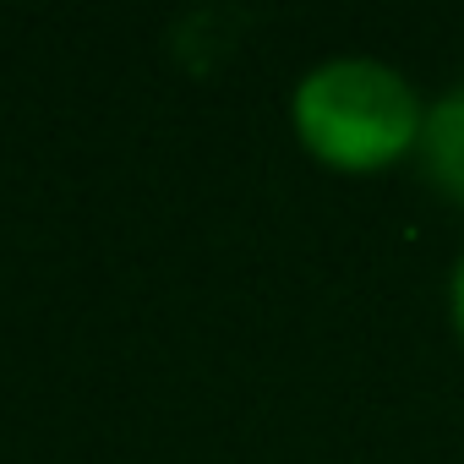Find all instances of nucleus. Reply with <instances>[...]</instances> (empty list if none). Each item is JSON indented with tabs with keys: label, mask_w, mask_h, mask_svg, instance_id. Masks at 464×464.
<instances>
[{
	"label": "nucleus",
	"mask_w": 464,
	"mask_h": 464,
	"mask_svg": "<svg viewBox=\"0 0 464 464\" xmlns=\"http://www.w3.org/2000/svg\"><path fill=\"white\" fill-rule=\"evenodd\" d=\"M420 164H426L431 186H442L453 202H464V88L448 93L420 121Z\"/></svg>",
	"instance_id": "2"
},
{
	"label": "nucleus",
	"mask_w": 464,
	"mask_h": 464,
	"mask_svg": "<svg viewBox=\"0 0 464 464\" xmlns=\"http://www.w3.org/2000/svg\"><path fill=\"white\" fill-rule=\"evenodd\" d=\"M301 142L339 169H377L420 142V110L404 77L377 61H334L295 93Z\"/></svg>",
	"instance_id": "1"
},
{
	"label": "nucleus",
	"mask_w": 464,
	"mask_h": 464,
	"mask_svg": "<svg viewBox=\"0 0 464 464\" xmlns=\"http://www.w3.org/2000/svg\"><path fill=\"white\" fill-rule=\"evenodd\" d=\"M453 317H459V334H464V263L453 274Z\"/></svg>",
	"instance_id": "3"
}]
</instances>
